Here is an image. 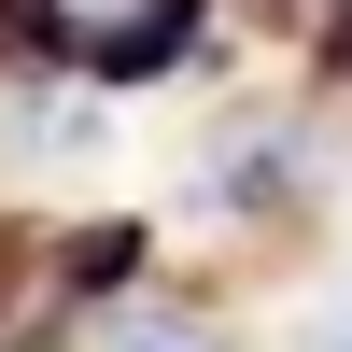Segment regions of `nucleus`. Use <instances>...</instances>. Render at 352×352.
I'll return each instance as SVG.
<instances>
[{"instance_id":"obj_1","label":"nucleus","mask_w":352,"mask_h":352,"mask_svg":"<svg viewBox=\"0 0 352 352\" xmlns=\"http://www.w3.org/2000/svg\"><path fill=\"white\" fill-rule=\"evenodd\" d=\"M28 14V43L56 56V71H85V85H155L169 56L197 43V0H14Z\"/></svg>"},{"instance_id":"obj_2","label":"nucleus","mask_w":352,"mask_h":352,"mask_svg":"<svg viewBox=\"0 0 352 352\" xmlns=\"http://www.w3.org/2000/svg\"><path fill=\"white\" fill-rule=\"evenodd\" d=\"M99 352H226V324H212V310H169V296H127L99 324Z\"/></svg>"},{"instance_id":"obj_3","label":"nucleus","mask_w":352,"mask_h":352,"mask_svg":"<svg viewBox=\"0 0 352 352\" xmlns=\"http://www.w3.org/2000/svg\"><path fill=\"white\" fill-rule=\"evenodd\" d=\"M296 352H352V296H338V310H324V324H310Z\"/></svg>"},{"instance_id":"obj_4","label":"nucleus","mask_w":352,"mask_h":352,"mask_svg":"<svg viewBox=\"0 0 352 352\" xmlns=\"http://www.w3.org/2000/svg\"><path fill=\"white\" fill-rule=\"evenodd\" d=\"M338 85H352V14H338Z\"/></svg>"}]
</instances>
